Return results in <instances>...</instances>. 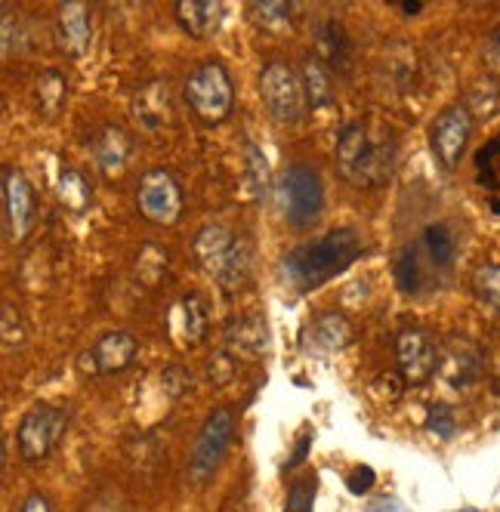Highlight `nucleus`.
<instances>
[{
    "instance_id": "15",
    "label": "nucleus",
    "mask_w": 500,
    "mask_h": 512,
    "mask_svg": "<svg viewBox=\"0 0 500 512\" xmlns=\"http://www.w3.org/2000/svg\"><path fill=\"white\" fill-rule=\"evenodd\" d=\"M439 374L454 389L473 386L482 377V349L467 337H448L439 352Z\"/></svg>"
},
{
    "instance_id": "6",
    "label": "nucleus",
    "mask_w": 500,
    "mask_h": 512,
    "mask_svg": "<svg viewBox=\"0 0 500 512\" xmlns=\"http://www.w3.org/2000/svg\"><path fill=\"white\" fill-rule=\"evenodd\" d=\"M232 435H235V411L232 408H213L204 417L201 432L189 451V479L195 485L213 479V472L220 469V463L232 445Z\"/></svg>"
},
{
    "instance_id": "33",
    "label": "nucleus",
    "mask_w": 500,
    "mask_h": 512,
    "mask_svg": "<svg viewBox=\"0 0 500 512\" xmlns=\"http://www.w3.org/2000/svg\"><path fill=\"white\" fill-rule=\"evenodd\" d=\"M463 105L470 108V115H479V118L491 115L494 108H497V84H494L491 78L476 81V84L470 87V96H467V102H463Z\"/></svg>"
},
{
    "instance_id": "12",
    "label": "nucleus",
    "mask_w": 500,
    "mask_h": 512,
    "mask_svg": "<svg viewBox=\"0 0 500 512\" xmlns=\"http://www.w3.org/2000/svg\"><path fill=\"white\" fill-rule=\"evenodd\" d=\"M355 331H352V321L343 312H318L312 315L303 331H300V349L306 355H337L352 343Z\"/></svg>"
},
{
    "instance_id": "20",
    "label": "nucleus",
    "mask_w": 500,
    "mask_h": 512,
    "mask_svg": "<svg viewBox=\"0 0 500 512\" xmlns=\"http://www.w3.org/2000/svg\"><path fill=\"white\" fill-rule=\"evenodd\" d=\"M133 118L139 121L142 130H161L173 118V99L167 81H149L133 93Z\"/></svg>"
},
{
    "instance_id": "5",
    "label": "nucleus",
    "mask_w": 500,
    "mask_h": 512,
    "mask_svg": "<svg viewBox=\"0 0 500 512\" xmlns=\"http://www.w3.org/2000/svg\"><path fill=\"white\" fill-rule=\"evenodd\" d=\"M186 102L201 124H220L232 115L235 105V84L229 78L226 65L201 62L186 78Z\"/></svg>"
},
{
    "instance_id": "18",
    "label": "nucleus",
    "mask_w": 500,
    "mask_h": 512,
    "mask_svg": "<svg viewBox=\"0 0 500 512\" xmlns=\"http://www.w3.org/2000/svg\"><path fill=\"white\" fill-rule=\"evenodd\" d=\"M93 41V19H90V7L81 4V0H71V4H62L56 13V44L68 59H81L90 50Z\"/></svg>"
},
{
    "instance_id": "24",
    "label": "nucleus",
    "mask_w": 500,
    "mask_h": 512,
    "mask_svg": "<svg viewBox=\"0 0 500 512\" xmlns=\"http://www.w3.org/2000/svg\"><path fill=\"white\" fill-rule=\"evenodd\" d=\"M420 250L436 269H451L457 260V235L445 223H430L420 235Z\"/></svg>"
},
{
    "instance_id": "35",
    "label": "nucleus",
    "mask_w": 500,
    "mask_h": 512,
    "mask_svg": "<svg viewBox=\"0 0 500 512\" xmlns=\"http://www.w3.org/2000/svg\"><path fill=\"white\" fill-rule=\"evenodd\" d=\"M0 334H4V346L10 349V346H19L22 343V337H25V327H22V315H19V309L10 303V300H4V306H0Z\"/></svg>"
},
{
    "instance_id": "9",
    "label": "nucleus",
    "mask_w": 500,
    "mask_h": 512,
    "mask_svg": "<svg viewBox=\"0 0 500 512\" xmlns=\"http://www.w3.org/2000/svg\"><path fill=\"white\" fill-rule=\"evenodd\" d=\"M136 207L155 226H173L183 213V189L170 170L142 173L136 186Z\"/></svg>"
},
{
    "instance_id": "10",
    "label": "nucleus",
    "mask_w": 500,
    "mask_h": 512,
    "mask_svg": "<svg viewBox=\"0 0 500 512\" xmlns=\"http://www.w3.org/2000/svg\"><path fill=\"white\" fill-rule=\"evenodd\" d=\"M442 346L423 327H405L396 337V361L405 386H423L433 374H439Z\"/></svg>"
},
{
    "instance_id": "45",
    "label": "nucleus",
    "mask_w": 500,
    "mask_h": 512,
    "mask_svg": "<svg viewBox=\"0 0 500 512\" xmlns=\"http://www.w3.org/2000/svg\"><path fill=\"white\" fill-rule=\"evenodd\" d=\"M405 13H420V4H417V0H408V4H405Z\"/></svg>"
},
{
    "instance_id": "17",
    "label": "nucleus",
    "mask_w": 500,
    "mask_h": 512,
    "mask_svg": "<svg viewBox=\"0 0 500 512\" xmlns=\"http://www.w3.org/2000/svg\"><path fill=\"white\" fill-rule=\"evenodd\" d=\"M167 337L180 346H198L207 337V306L198 294H183L167 309Z\"/></svg>"
},
{
    "instance_id": "36",
    "label": "nucleus",
    "mask_w": 500,
    "mask_h": 512,
    "mask_svg": "<svg viewBox=\"0 0 500 512\" xmlns=\"http://www.w3.org/2000/svg\"><path fill=\"white\" fill-rule=\"evenodd\" d=\"M207 380L213 383V386H226L232 377H235V358L226 352V349H220V352H213L210 358H207Z\"/></svg>"
},
{
    "instance_id": "31",
    "label": "nucleus",
    "mask_w": 500,
    "mask_h": 512,
    "mask_svg": "<svg viewBox=\"0 0 500 512\" xmlns=\"http://www.w3.org/2000/svg\"><path fill=\"white\" fill-rule=\"evenodd\" d=\"M476 173L488 192H500V136L482 145V152L476 158Z\"/></svg>"
},
{
    "instance_id": "19",
    "label": "nucleus",
    "mask_w": 500,
    "mask_h": 512,
    "mask_svg": "<svg viewBox=\"0 0 500 512\" xmlns=\"http://www.w3.org/2000/svg\"><path fill=\"white\" fill-rule=\"evenodd\" d=\"M315 56L331 71H337V75H349L352 59H355V44L349 38V31L343 28V22L328 19L315 28Z\"/></svg>"
},
{
    "instance_id": "27",
    "label": "nucleus",
    "mask_w": 500,
    "mask_h": 512,
    "mask_svg": "<svg viewBox=\"0 0 500 512\" xmlns=\"http://www.w3.org/2000/svg\"><path fill=\"white\" fill-rule=\"evenodd\" d=\"M269 186H272L269 161H266V155L257 149L254 142H247V145H244V189H247L250 201H254V204L266 201Z\"/></svg>"
},
{
    "instance_id": "14",
    "label": "nucleus",
    "mask_w": 500,
    "mask_h": 512,
    "mask_svg": "<svg viewBox=\"0 0 500 512\" xmlns=\"http://www.w3.org/2000/svg\"><path fill=\"white\" fill-rule=\"evenodd\" d=\"M136 352H139V343L133 334L112 331V334L99 337L93 343V349H87L81 355V364H90V374H96V377H112V374H121L130 368L136 361Z\"/></svg>"
},
{
    "instance_id": "34",
    "label": "nucleus",
    "mask_w": 500,
    "mask_h": 512,
    "mask_svg": "<svg viewBox=\"0 0 500 512\" xmlns=\"http://www.w3.org/2000/svg\"><path fill=\"white\" fill-rule=\"evenodd\" d=\"M315 475H306V479L294 482L288 491V503H284V512H312L315 506Z\"/></svg>"
},
{
    "instance_id": "41",
    "label": "nucleus",
    "mask_w": 500,
    "mask_h": 512,
    "mask_svg": "<svg viewBox=\"0 0 500 512\" xmlns=\"http://www.w3.org/2000/svg\"><path fill=\"white\" fill-rule=\"evenodd\" d=\"M309 442H312V432H309V429H303V432H300V438H297V445H294V457H291L288 463H284V466H288V469H294V466H300V463L306 460V451H309Z\"/></svg>"
},
{
    "instance_id": "39",
    "label": "nucleus",
    "mask_w": 500,
    "mask_h": 512,
    "mask_svg": "<svg viewBox=\"0 0 500 512\" xmlns=\"http://www.w3.org/2000/svg\"><path fill=\"white\" fill-rule=\"evenodd\" d=\"M161 383H164V389L170 392V398H180L186 389H192V377H189V371L186 368H164L161 371Z\"/></svg>"
},
{
    "instance_id": "46",
    "label": "nucleus",
    "mask_w": 500,
    "mask_h": 512,
    "mask_svg": "<svg viewBox=\"0 0 500 512\" xmlns=\"http://www.w3.org/2000/svg\"><path fill=\"white\" fill-rule=\"evenodd\" d=\"M463 512H476V509H463Z\"/></svg>"
},
{
    "instance_id": "25",
    "label": "nucleus",
    "mask_w": 500,
    "mask_h": 512,
    "mask_svg": "<svg viewBox=\"0 0 500 512\" xmlns=\"http://www.w3.org/2000/svg\"><path fill=\"white\" fill-rule=\"evenodd\" d=\"M65 96H68V81L62 71L47 68L34 78V105H38V112L44 118H56L62 112Z\"/></svg>"
},
{
    "instance_id": "11",
    "label": "nucleus",
    "mask_w": 500,
    "mask_h": 512,
    "mask_svg": "<svg viewBox=\"0 0 500 512\" xmlns=\"http://www.w3.org/2000/svg\"><path fill=\"white\" fill-rule=\"evenodd\" d=\"M470 133H473V115L463 102H454L436 115L430 127V149L445 170H454L460 164L463 152H467Z\"/></svg>"
},
{
    "instance_id": "30",
    "label": "nucleus",
    "mask_w": 500,
    "mask_h": 512,
    "mask_svg": "<svg viewBox=\"0 0 500 512\" xmlns=\"http://www.w3.org/2000/svg\"><path fill=\"white\" fill-rule=\"evenodd\" d=\"M167 275V253L158 244H139L136 253V278L146 287H158Z\"/></svg>"
},
{
    "instance_id": "26",
    "label": "nucleus",
    "mask_w": 500,
    "mask_h": 512,
    "mask_svg": "<svg viewBox=\"0 0 500 512\" xmlns=\"http://www.w3.org/2000/svg\"><path fill=\"white\" fill-rule=\"evenodd\" d=\"M247 16L257 28L269 31V34H281V31H291L294 28V16L297 7L294 4H284V0H254L247 7Z\"/></svg>"
},
{
    "instance_id": "8",
    "label": "nucleus",
    "mask_w": 500,
    "mask_h": 512,
    "mask_svg": "<svg viewBox=\"0 0 500 512\" xmlns=\"http://www.w3.org/2000/svg\"><path fill=\"white\" fill-rule=\"evenodd\" d=\"M68 414L56 405H34L16 429V448L25 463H41L53 454L59 438L65 435Z\"/></svg>"
},
{
    "instance_id": "7",
    "label": "nucleus",
    "mask_w": 500,
    "mask_h": 512,
    "mask_svg": "<svg viewBox=\"0 0 500 512\" xmlns=\"http://www.w3.org/2000/svg\"><path fill=\"white\" fill-rule=\"evenodd\" d=\"M260 96L266 112L281 124H297L306 112V93L300 75L278 59L260 68Z\"/></svg>"
},
{
    "instance_id": "44",
    "label": "nucleus",
    "mask_w": 500,
    "mask_h": 512,
    "mask_svg": "<svg viewBox=\"0 0 500 512\" xmlns=\"http://www.w3.org/2000/svg\"><path fill=\"white\" fill-rule=\"evenodd\" d=\"M488 50H491V59H494V62L500 65V28H497L494 34H491V41H488Z\"/></svg>"
},
{
    "instance_id": "2",
    "label": "nucleus",
    "mask_w": 500,
    "mask_h": 512,
    "mask_svg": "<svg viewBox=\"0 0 500 512\" xmlns=\"http://www.w3.org/2000/svg\"><path fill=\"white\" fill-rule=\"evenodd\" d=\"M362 256L365 235L355 226H343L288 250V256H284V281L300 290V294H309V290L346 272L352 263H359Z\"/></svg>"
},
{
    "instance_id": "32",
    "label": "nucleus",
    "mask_w": 500,
    "mask_h": 512,
    "mask_svg": "<svg viewBox=\"0 0 500 512\" xmlns=\"http://www.w3.org/2000/svg\"><path fill=\"white\" fill-rule=\"evenodd\" d=\"M473 290H476V297H479L488 309L500 312V263H488V266L476 269V275H473Z\"/></svg>"
},
{
    "instance_id": "40",
    "label": "nucleus",
    "mask_w": 500,
    "mask_h": 512,
    "mask_svg": "<svg viewBox=\"0 0 500 512\" xmlns=\"http://www.w3.org/2000/svg\"><path fill=\"white\" fill-rule=\"evenodd\" d=\"M374 479H377V475H374L371 466H355L352 475L346 479V485H349L352 494H359V497H362V494H368V491L374 488Z\"/></svg>"
},
{
    "instance_id": "21",
    "label": "nucleus",
    "mask_w": 500,
    "mask_h": 512,
    "mask_svg": "<svg viewBox=\"0 0 500 512\" xmlns=\"http://www.w3.org/2000/svg\"><path fill=\"white\" fill-rule=\"evenodd\" d=\"M173 16L189 38L207 41L223 25V4H217V0H180L173 7Z\"/></svg>"
},
{
    "instance_id": "3",
    "label": "nucleus",
    "mask_w": 500,
    "mask_h": 512,
    "mask_svg": "<svg viewBox=\"0 0 500 512\" xmlns=\"http://www.w3.org/2000/svg\"><path fill=\"white\" fill-rule=\"evenodd\" d=\"M195 260L223 290H238L250 275V244L232 229L210 223L195 235Z\"/></svg>"
},
{
    "instance_id": "28",
    "label": "nucleus",
    "mask_w": 500,
    "mask_h": 512,
    "mask_svg": "<svg viewBox=\"0 0 500 512\" xmlns=\"http://www.w3.org/2000/svg\"><path fill=\"white\" fill-rule=\"evenodd\" d=\"M392 278L396 287L405 297H417L423 290V263H420V247L408 244L396 253V263H392Z\"/></svg>"
},
{
    "instance_id": "4",
    "label": "nucleus",
    "mask_w": 500,
    "mask_h": 512,
    "mask_svg": "<svg viewBox=\"0 0 500 512\" xmlns=\"http://www.w3.org/2000/svg\"><path fill=\"white\" fill-rule=\"evenodd\" d=\"M275 201L291 229L303 232L315 226L321 219V210H325V186H321L318 170L309 164H291L278 179Z\"/></svg>"
},
{
    "instance_id": "43",
    "label": "nucleus",
    "mask_w": 500,
    "mask_h": 512,
    "mask_svg": "<svg viewBox=\"0 0 500 512\" xmlns=\"http://www.w3.org/2000/svg\"><path fill=\"white\" fill-rule=\"evenodd\" d=\"M19 512H53V509H50V503H47L44 494H28L25 503L19 506Z\"/></svg>"
},
{
    "instance_id": "37",
    "label": "nucleus",
    "mask_w": 500,
    "mask_h": 512,
    "mask_svg": "<svg viewBox=\"0 0 500 512\" xmlns=\"http://www.w3.org/2000/svg\"><path fill=\"white\" fill-rule=\"evenodd\" d=\"M426 429L439 438H451L454 429H457V417L448 405H433L430 408V417H426Z\"/></svg>"
},
{
    "instance_id": "23",
    "label": "nucleus",
    "mask_w": 500,
    "mask_h": 512,
    "mask_svg": "<svg viewBox=\"0 0 500 512\" xmlns=\"http://www.w3.org/2000/svg\"><path fill=\"white\" fill-rule=\"evenodd\" d=\"M93 158L102 167V173H118L130 158L127 133L121 127H115V124L99 127V133L93 136Z\"/></svg>"
},
{
    "instance_id": "16",
    "label": "nucleus",
    "mask_w": 500,
    "mask_h": 512,
    "mask_svg": "<svg viewBox=\"0 0 500 512\" xmlns=\"http://www.w3.org/2000/svg\"><path fill=\"white\" fill-rule=\"evenodd\" d=\"M223 346L232 358L260 361L269 352V327L260 315H238L223 327Z\"/></svg>"
},
{
    "instance_id": "38",
    "label": "nucleus",
    "mask_w": 500,
    "mask_h": 512,
    "mask_svg": "<svg viewBox=\"0 0 500 512\" xmlns=\"http://www.w3.org/2000/svg\"><path fill=\"white\" fill-rule=\"evenodd\" d=\"M0 25H4V41H0V50H4V59H7V56H13V50H19V34H22L19 16L10 7H4L0 10Z\"/></svg>"
},
{
    "instance_id": "1",
    "label": "nucleus",
    "mask_w": 500,
    "mask_h": 512,
    "mask_svg": "<svg viewBox=\"0 0 500 512\" xmlns=\"http://www.w3.org/2000/svg\"><path fill=\"white\" fill-rule=\"evenodd\" d=\"M334 164L346 186L362 192L383 189L396 170V136L386 127L352 121L337 136Z\"/></svg>"
},
{
    "instance_id": "13",
    "label": "nucleus",
    "mask_w": 500,
    "mask_h": 512,
    "mask_svg": "<svg viewBox=\"0 0 500 512\" xmlns=\"http://www.w3.org/2000/svg\"><path fill=\"white\" fill-rule=\"evenodd\" d=\"M4 219L10 241H25L34 226V192L22 170L4 167Z\"/></svg>"
},
{
    "instance_id": "42",
    "label": "nucleus",
    "mask_w": 500,
    "mask_h": 512,
    "mask_svg": "<svg viewBox=\"0 0 500 512\" xmlns=\"http://www.w3.org/2000/svg\"><path fill=\"white\" fill-rule=\"evenodd\" d=\"M368 512H411L399 497H377L371 506H368Z\"/></svg>"
},
{
    "instance_id": "29",
    "label": "nucleus",
    "mask_w": 500,
    "mask_h": 512,
    "mask_svg": "<svg viewBox=\"0 0 500 512\" xmlns=\"http://www.w3.org/2000/svg\"><path fill=\"white\" fill-rule=\"evenodd\" d=\"M56 198H59V204H62L65 210H71V213H84V210L90 207V198H93L87 176L78 173V170H62L59 179H56Z\"/></svg>"
},
{
    "instance_id": "22",
    "label": "nucleus",
    "mask_w": 500,
    "mask_h": 512,
    "mask_svg": "<svg viewBox=\"0 0 500 512\" xmlns=\"http://www.w3.org/2000/svg\"><path fill=\"white\" fill-rule=\"evenodd\" d=\"M331 75L334 71L315 53H309L300 62V81H303V93H306L309 108H328L334 102V78Z\"/></svg>"
}]
</instances>
